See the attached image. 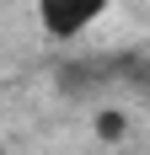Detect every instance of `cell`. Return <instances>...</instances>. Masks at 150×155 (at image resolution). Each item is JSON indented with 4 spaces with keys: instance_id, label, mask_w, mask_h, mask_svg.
<instances>
[{
    "instance_id": "obj_2",
    "label": "cell",
    "mask_w": 150,
    "mask_h": 155,
    "mask_svg": "<svg viewBox=\"0 0 150 155\" xmlns=\"http://www.w3.org/2000/svg\"><path fill=\"white\" fill-rule=\"evenodd\" d=\"M123 128H129V118H123V112H97V139H123Z\"/></svg>"
},
{
    "instance_id": "obj_1",
    "label": "cell",
    "mask_w": 150,
    "mask_h": 155,
    "mask_svg": "<svg viewBox=\"0 0 150 155\" xmlns=\"http://www.w3.org/2000/svg\"><path fill=\"white\" fill-rule=\"evenodd\" d=\"M113 0H38V27L59 43H75L80 32H91L107 16Z\"/></svg>"
}]
</instances>
